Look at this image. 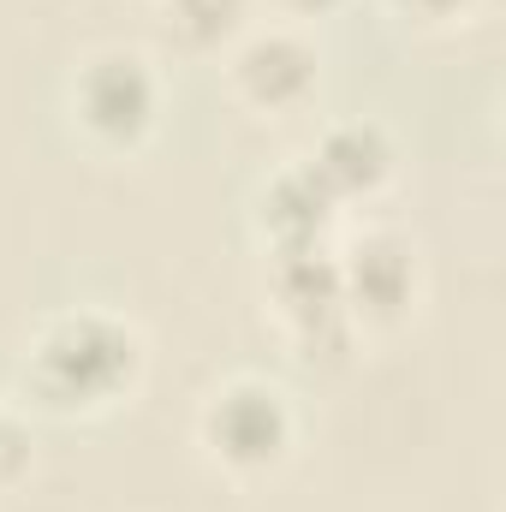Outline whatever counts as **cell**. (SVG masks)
<instances>
[{
    "label": "cell",
    "instance_id": "obj_7",
    "mask_svg": "<svg viewBox=\"0 0 506 512\" xmlns=\"http://www.w3.org/2000/svg\"><path fill=\"white\" fill-rule=\"evenodd\" d=\"M310 179L334 197V203H352V197H376L381 185L393 179V143L387 131L370 120H346V126H328L316 155L304 161Z\"/></svg>",
    "mask_w": 506,
    "mask_h": 512
},
{
    "label": "cell",
    "instance_id": "obj_2",
    "mask_svg": "<svg viewBox=\"0 0 506 512\" xmlns=\"http://www.w3.org/2000/svg\"><path fill=\"white\" fill-rule=\"evenodd\" d=\"M268 292L298 340V352L310 364H346L352 352V316L340 298V256H328L322 245L304 251H274L268 268Z\"/></svg>",
    "mask_w": 506,
    "mask_h": 512
},
{
    "label": "cell",
    "instance_id": "obj_11",
    "mask_svg": "<svg viewBox=\"0 0 506 512\" xmlns=\"http://www.w3.org/2000/svg\"><path fill=\"white\" fill-rule=\"evenodd\" d=\"M405 18H423V24H441V18H459L471 12V0H393Z\"/></svg>",
    "mask_w": 506,
    "mask_h": 512
},
{
    "label": "cell",
    "instance_id": "obj_10",
    "mask_svg": "<svg viewBox=\"0 0 506 512\" xmlns=\"http://www.w3.org/2000/svg\"><path fill=\"white\" fill-rule=\"evenodd\" d=\"M30 471V429L0 411V483H18Z\"/></svg>",
    "mask_w": 506,
    "mask_h": 512
},
{
    "label": "cell",
    "instance_id": "obj_5",
    "mask_svg": "<svg viewBox=\"0 0 506 512\" xmlns=\"http://www.w3.org/2000/svg\"><path fill=\"white\" fill-rule=\"evenodd\" d=\"M340 298L352 322H399L417 298V251L399 233H364L340 256Z\"/></svg>",
    "mask_w": 506,
    "mask_h": 512
},
{
    "label": "cell",
    "instance_id": "obj_12",
    "mask_svg": "<svg viewBox=\"0 0 506 512\" xmlns=\"http://www.w3.org/2000/svg\"><path fill=\"white\" fill-rule=\"evenodd\" d=\"M286 6H292V12H304V18H322V12H334L340 0H286Z\"/></svg>",
    "mask_w": 506,
    "mask_h": 512
},
{
    "label": "cell",
    "instance_id": "obj_4",
    "mask_svg": "<svg viewBox=\"0 0 506 512\" xmlns=\"http://www.w3.org/2000/svg\"><path fill=\"white\" fill-rule=\"evenodd\" d=\"M72 108H78V126L90 131L96 143L131 149L143 131L155 126L161 84H155V72H149L137 54L108 48V54H96V60H84V66H78Z\"/></svg>",
    "mask_w": 506,
    "mask_h": 512
},
{
    "label": "cell",
    "instance_id": "obj_3",
    "mask_svg": "<svg viewBox=\"0 0 506 512\" xmlns=\"http://www.w3.org/2000/svg\"><path fill=\"white\" fill-rule=\"evenodd\" d=\"M203 447L233 471H274L292 447V405L268 382H227L203 405Z\"/></svg>",
    "mask_w": 506,
    "mask_h": 512
},
{
    "label": "cell",
    "instance_id": "obj_6",
    "mask_svg": "<svg viewBox=\"0 0 506 512\" xmlns=\"http://www.w3.org/2000/svg\"><path fill=\"white\" fill-rule=\"evenodd\" d=\"M316 72H322L316 48H310L304 36H292V30H262V36H251V42L233 54V90H239L251 108H262V114H292V108H304L310 90H316Z\"/></svg>",
    "mask_w": 506,
    "mask_h": 512
},
{
    "label": "cell",
    "instance_id": "obj_8",
    "mask_svg": "<svg viewBox=\"0 0 506 512\" xmlns=\"http://www.w3.org/2000/svg\"><path fill=\"white\" fill-rule=\"evenodd\" d=\"M334 197L310 179V167H292L280 173L268 191H262V233L274 251H304V245H322L328 227H334Z\"/></svg>",
    "mask_w": 506,
    "mask_h": 512
},
{
    "label": "cell",
    "instance_id": "obj_1",
    "mask_svg": "<svg viewBox=\"0 0 506 512\" xmlns=\"http://www.w3.org/2000/svg\"><path fill=\"white\" fill-rule=\"evenodd\" d=\"M137 370H143V340L131 322L108 310H72L42 328V340L30 346L24 382L54 411H90L120 399L137 382Z\"/></svg>",
    "mask_w": 506,
    "mask_h": 512
},
{
    "label": "cell",
    "instance_id": "obj_9",
    "mask_svg": "<svg viewBox=\"0 0 506 512\" xmlns=\"http://www.w3.org/2000/svg\"><path fill=\"white\" fill-rule=\"evenodd\" d=\"M245 6H251V0H161L167 36H179V42L197 48V54L233 42V36L245 30Z\"/></svg>",
    "mask_w": 506,
    "mask_h": 512
}]
</instances>
